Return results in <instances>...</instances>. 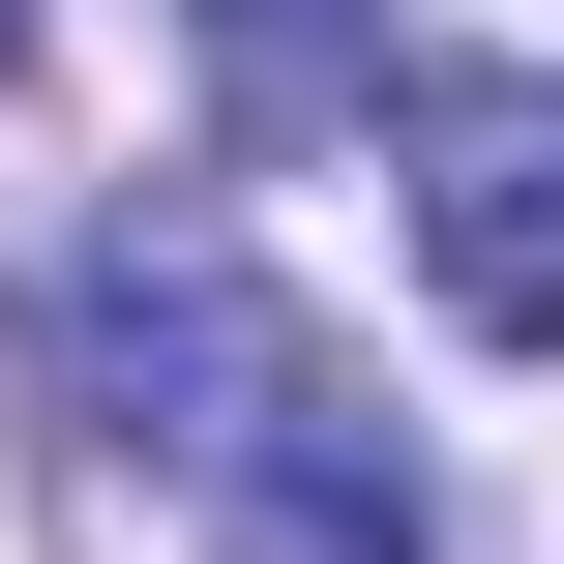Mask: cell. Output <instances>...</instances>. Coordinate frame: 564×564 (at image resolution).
<instances>
[{
  "label": "cell",
  "mask_w": 564,
  "mask_h": 564,
  "mask_svg": "<svg viewBox=\"0 0 564 564\" xmlns=\"http://www.w3.org/2000/svg\"><path fill=\"white\" fill-rule=\"evenodd\" d=\"M59 387H89V446H119V476H178V506H208V564H446L416 446L357 416V357H327L208 208H149V238H89V268H59Z\"/></svg>",
  "instance_id": "1"
},
{
  "label": "cell",
  "mask_w": 564,
  "mask_h": 564,
  "mask_svg": "<svg viewBox=\"0 0 564 564\" xmlns=\"http://www.w3.org/2000/svg\"><path fill=\"white\" fill-rule=\"evenodd\" d=\"M387 149H416V268L476 357H564V89L535 59H387Z\"/></svg>",
  "instance_id": "2"
},
{
  "label": "cell",
  "mask_w": 564,
  "mask_h": 564,
  "mask_svg": "<svg viewBox=\"0 0 564 564\" xmlns=\"http://www.w3.org/2000/svg\"><path fill=\"white\" fill-rule=\"evenodd\" d=\"M208 119H238V149L387 119V0H208Z\"/></svg>",
  "instance_id": "3"
},
{
  "label": "cell",
  "mask_w": 564,
  "mask_h": 564,
  "mask_svg": "<svg viewBox=\"0 0 564 564\" xmlns=\"http://www.w3.org/2000/svg\"><path fill=\"white\" fill-rule=\"evenodd\" d=\"M0 59H30V0H0Z\"/></svg>",
  "instance_id": "4"
}]
</instances>
